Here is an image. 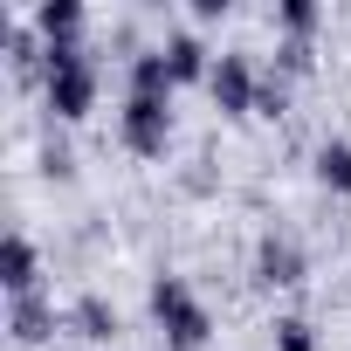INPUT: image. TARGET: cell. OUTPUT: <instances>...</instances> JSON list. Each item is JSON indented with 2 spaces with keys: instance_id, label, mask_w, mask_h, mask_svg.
<instances>
[{
  "instance_id": "3",
  "label": "cell",
  "mask_w": 351,
  "mask_h": 351,
  "mask_svg": "<svg viewBox=\"0 0 351 351\" xmlns=\"http://www.w3.org/2000/svg\"><path fill=\"white\" fill-rule=\"evenodd\" d=\"M49 97H56V110H62V117H83V110H90V69H83L76 56H56Z\"/></svg>"
},
{
  "instance_id": "2",
  "label": "cell",
  "mask_w": 351,
  "mask_h": 351,
  "mask_svg": "<svg viewBox=\"0 0 351 351\" xmlns=\"http://www.w3.org/2000/svg\"><path fill=\"white\" fill-rule=\"evenodd\" d=\"M165 138H172V110H165V97L131 90V104H124V145L152 158V152H165Z\"/></svg>"
},
{
  "instance_id": "4",
  "label": "cell",
  "mask_w": 351,
  "mask_h": 351,
  "mask_svg": "<svg viewBox=\"0 0 351 351\" xmlns=\"http://www.w3.org/2000/svg\"><path fill=\"white\" fill-rule=\"evenodd\" d=\"M207 83H214V97H221V110H234V117H241V110H248V97H255V83H248V69H241L234 56H221V69H214Z\"/></svg>"
},
{
  "instance_id": "7",
  "label": "cell",
  "mask_w": 351,
  "mask_h": 351,
  "mask_svg": "<svg viewBox=\"0 0 351 351\" xmlns=\"http://www.w3.org/2000/svg\"><path fill=\"white\" fill-rule=\"evenodd\" d=\"M8 289H14V296H35V248H28L21 234L8 241Z\"/></svg>"
},
{
  "instance_id": "9",
  "label": "cell",
  "mask_w": 351,
  "mask_h": 351,
  "mask_svg": "<svg viewBox=\"0 0 351 351\" xmlns=\"http://www.w3.org/2000/svg\"><path fill=\"white\" fill-rule=\"evenodd\" d=\"M76 324H83V337H110V330H117V317H110L97 296H90V303H76Z\"/></svg>"
},
{
  "instance_id": "8",
  "label": "cell",
  "mask_w": 351,
  "mask_h": 351,
  "mask_svg": "<svg viewBox=\"0 0 351 351\" xmlns=\"http://www.w3.org/2000/svg\"><path fill=\"white\" fill-rule=\"evenodd\" d=\"M317 180L337 186V193H351V145H324L317 152Z\"/></svg>"
},
{
  "instance_id": "5",
  "label": "cell",
  "mask_w": 351,
  "mask_h": 351,
  "mask_svg": "<svg viewBox=\"0 0 351 351\" xmlns=\"http://www.w3.org/2000/svg\"><path fill=\"white\" fill-rule=\"evenodd\" d=\"M303 276V255H296V241H262V282H296Z\"/></svg>"
},
{
  "instance_id": "6",
  "label": "cell",
  "mask_w": 351,
  "mask_h": 351,
  "mask_svg": "<svg viewBox=\"0 0 351 351\" xmlns=\"http://www.w3.org/2000/svg\"><path fill=\"white\" fill-rule=\"evenodd\" d=\"M49 330H56V310H49L42 296H14V337L35 344V337H49Z\"/></svg>"
},
{
  "instance_id": "1",
  "label": "cell",
  "mask_w": 351,
  "mask_h": 351,
  "mask_svg": "<svg viewBox=\"0 0 351 351\" xmlns=\"http://www.w3.org/2000/svg\"><path fill=\"white\" fill-rule=\"evenodd\" d=\"M152 317L165 324V337H172V351H200L207 337H214V317H207V303L180 282V276H158L152 282Z\"/></svg>"
},
{
  "instance_id": "10",
  "label": "cell",
  "mask_w": 351,
  "mask_h": 351,
  "mask_svg": "<svg viewBox=\"0 0 351 351\" xmlns=\"http://www.w3.org/2000/svg\"><path fill=\"white\" fill-rule=\"evenodd\" d=\"M276 351H317L310 324H303V317H282V324H276Z\"/></svg>"
}]
</instances>
